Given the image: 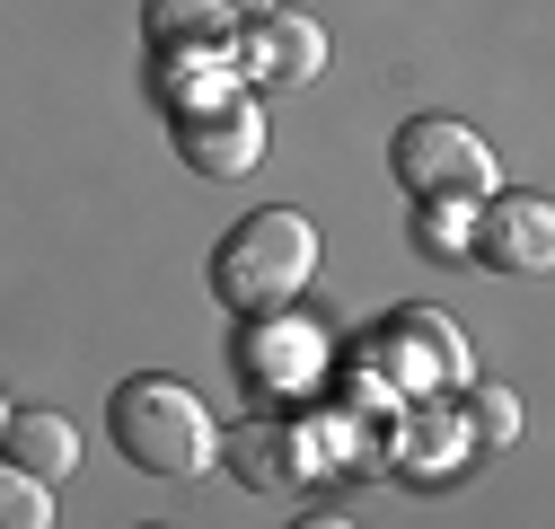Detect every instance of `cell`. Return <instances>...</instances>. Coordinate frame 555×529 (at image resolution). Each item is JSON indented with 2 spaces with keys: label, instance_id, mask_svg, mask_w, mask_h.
<instances>
[{
  "label": "cell",
  "instance_id": "cell-1",
  "mask_svg": "<svg viewBox=\"0 0 555 529\" xmlns=\"http://www.w3.org/2000/svg\"><path fill=\"white\" fill-rule=\"evenodd\" d=\"M318 274V221L292 212V204H264L247 221L221 230L212 247V300L230 318H273V309H292Z\"/></svg>",
  "mask_w": 555,
  "mask_h": 529
},
{
  "label": "cell",
  "instance_id": "cell-2",
  "mask_svg": "<svg viewBox=\"0 0 555 529\" xmlns=\"http://www.w3.org/2000/svg\"><path fill=\"white\" fill-rule=\"evenodd\" d=\"M106 415H115V450L132 459V468H151V477H203L212 450H221L212 407H203L185 379H159V371L124 379Z\"/></svg>",
  "mask_w": 555,
  "mask_h": 529
},
{
  "label": "cell",
  "instance_id": "cell-3",
  "mask_svg": "<svg viewBox=\"0 0 555 529\" xmlns=\"http://www.w3.org/2000/svg\"><path fill=\"white\" fill-rule=\"evenodd\" d=\"M388 168H397V185L414 204H450V212H476L485 194H503L485 132L459 124V115H405L397 142H388Z\"/></svg>",
  "mask_w": 555,
  "mask_h": 529
},
{
  "label": "cell",
  "instance_id": "cell-4",
  "mask_svg": "<svg viewBox=\"0 0 555 529\" xmlns=\"http://www.w3.org/2000/svg\"><path fill=\"white\" fill-rule=\"evenodd\" d=\"M177 106V159L194 177H247L264 159V115L256 98H238L221 72H168L159 80Z\"/></svg>",
  "mask_w": 555,
  "mask_h": 529
},
{
  "label": "cell",
  "instance_id": "cell-5",
  "mask_svg": "<svg viewBox=\"0 0 555 529\" xmlns=\"http://www.w3.org/2000/svg\"><path fill=\"white\" fill-rule=\"evenodd\" d=\"M371 371L388 388H467V336L441 318V309H397L379 326V353Z\"/></svg>",
  "mask_w": 555,
  "mask_h": 529
},
{
  "label": "cell",
  "instance_id": "cell-6",
  "mask_svg": "<svg viewBox=\"0 0 555 529\" xmlns=\"http://www.w3.org/2000/svg\"><path fill=\"white\" fill-rule=\"evenodd\" d=\"M142 36L159 53V72H230L238 62V10L230 0H151Z\"/></svg>",
  "mask_w": 555,
  "mask_h": 529
},
{
  "label": "cell",
  "instance_id": "cell-7",
  "mask_svg": "<svg viewBox=\"0 0 555 529\" xmlns=\"http://www.w3.org/2000/svg\"><path fill=\"white\" fill-rule=\"evenodd\" d=\"M555 256V212L538 194H485L467 212V264H503V274H546Z\"/></svg>",
  "mask_w": 555,
  "mask_h": 529
},
{
  "label": "cell",
  "instance_id": "cell-8",
  "mask_svg": "<svg viewBox=\"0 0 555 529\" xmlns=\"http://www.w3.org/2000/svg\"><path fill=\"white\" fill-rule=\"evenodd\" d=\"M212 459H230V477H238V486L273 494V486H300V477L318 468V441H309L300 424H283V415H256V424H230Z\"/></svg>",
  "mask_w": 555,
  "mask_h": 529
},
{
  "label": "cell",
  "instance_id": "cell-9",
  "mask_svg": "<svg viewBox=\"0 0 555 529\" xmlns=\"http://www.w3.org/2000/svg\"><path fill=\"white\" fill-rule=\"evenodd\" d=\"M238 62H247V80H264V89H309L326 72V27L300 18V10H273L256 36H238Z\"/></svg>",
  "mask_w": 555,
  "mask_h": 529
},
{
  "label": "cell",
  "instance_id": "cell-10",
  "mask_svg": "<svg viewBox=\"0 0 555 529\" xmlns=\"http://www.w3.org/2000/svg\"><path fill=\"white\" fill-rule=\"evenodd\" d=\"M238 371H247V388L256 397H292L309 371H318V326H300V318H256L247 336H238Z\"/></svg>",
  "mask_w": 555,
  "mask_h": 529
},
{
  "label": "cell",
  "instance_id": "cell-11",
  "mask_svg": "<svg viewBox=\"0 0 555 529\" xmlns=\"http://www.w3.org/2000/svg\"><path fill=\"white\" fill-rule=\"evenodd\" d=\"M0 441H10V468H27L36 486L80 477V424L53 415V407H18L10 424H0Z\"/></svg>",
  "mask_w": 555,
  "mask_h": 529
},
{
  "label": "cell",
  "instance_id": "cell-12",
  "mask_svg": "<svg viewBox=\"0 0 555 529\" xmlns=\"http://www.w3.org/2000/svg\"><path fill=\"white\" fill-rule=\"evenodd\" d=\"M397 450L414 459V468H450V459L467 450V433H459V415H433V407H414V415H405V433H397Z\"/></svg>",
  "mask_w": 555,
  "mask_h": 529
},
{
  "label": "cell",
  "instance_id": "cell-13",
  "mask_svg": "<svg viewBox=\"0 0 555 529\" xmlns=\"http://www.w3.org/2000/svg\"><path fill=\"white\" fill-rule=\"evenodd\" d=\"M0 529H53V486H36L10 459H0Z\"/></svg>",
  "mask_w": 555,
  "mask_h": 529
},
{
  "label": "cell",
  "instance_id": "cell-14",
  "mask_svg": "<svg viewBox=\"0 0 555 529\" xmlns=\"http://www.w3.org/2000/svg\"><path fill=\"white\" fill-rule=\"evenodd\" d=\"M459 433H467L476 450H503V441L520 433V397H512V388H476V397H467V424H459Z\"/></svg>",
  "mask_w": 555,
  "mask_h": 529
},
{
  "label": "cell",
  "instance_id": "cell-15",
  "mask_svg": "<svg viewBox=\"0 0 555 529\" xmlns=\"http://www.w3.org/2000/svg\"><path fill=\"white\" fill-rule=\"evenodd\" d=\"M414 247L467 256V212H450V204H414Z\"/></svg>",
  "mask_w": 555,
  "mask_h": 529
},
{
  "label": "cell",
  "instance_id": "cell-16",
  "mask_svg": "<svg viewBox=\"0 0 555 529\" xmlns=\"http://www.w3.org/2000/svg\"><path fill=\"white\" fill-rule=\"evenodd\" d=\"M292 529H353L344 512H309V520H292Z\"/></svg>",
  "mask_w": 555,
  "mask_h": 529
},
{
  "label": "cell",
  "instance_id": "cell-17",
  "mask_svg": "<svg viewBox=\"0 0 555 529\" xmlns=\"http://www.w3.org/2000/svg\"><path fill=\"white\" fill-rule=\"evenodd\" d=\"M230 10H256V18H273V0H230Z\"/></svg>",
  "mask_w": 555,
  "mask_h": 529
},
{
  "label": "cell",
  "instance_id": "cell-18",
  "mask_svg": "<svg viewBox=\"0 0 555 529\" xmlns=\"http://www.w3.org/2000/svg\"><path fill=\"white\" fill-rule=\"evenodd\" d=\"M0 424H10V407H0Z\"/></svg>",
  "mask_w": 555,
  "mask_h": 529
}]
</instances>
